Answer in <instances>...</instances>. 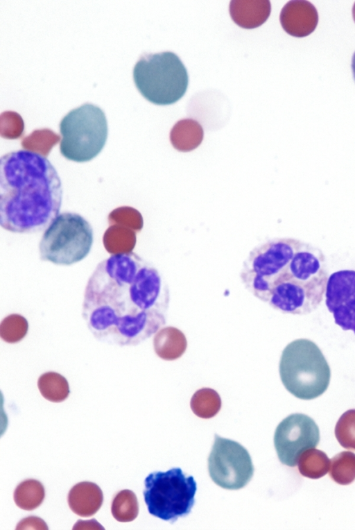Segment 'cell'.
Returning <instances> with one entry per match:
<instances>
[{"mask_svg":"<svg viewBox=\"0 0 355 530\" xmlns=\"http://www.w3.org/2000/svg\"><path fill=\"white\" fill-rule=\"evenodd\" d=\"M300 473L310 479H319L329 471L331 461L327 454L321 450L310 448L304 451L298 461Z\"/></svg>","mask_w":355,"mask_h":530,"instance_id":"ac0fdd59","label":"cell"},{"mask_svg":"<svg viewBox=\"0 0 355 530\" xmlns=\"http://www.w3.org/2000/svg\"><path fill=\"white\" fill-rule=\"evenodd\" d=\"M279 371L282 384L295 397L312 400L327 389L329 366L319 347L306 339H296L282 351Z\"/></svg>","mask_w":355,"mask_h":530,"instance_id":"277c9868","label":"cell"},{"mask_svg":"<svg viewBox=\"0 0 355 530\" xmlns=\"http://www.w3.org/2000/svg\"><path fill=\"white\" fill-rule=\"evenodd\" d=\"M187 341L184 334L179 329L166 326L159 330L153 338V348L156 354L163 360L173 361L185 352Z\"/></svg>","mask_w":355,"mask_h":530,"instance_id":"2e32d148","label":"cell"},{"mask_svg":"<svg viewBox=\"0 0 355 530\" xmlns=\"http://www.w3.org/2000/svg\"><path fill=\"white\" fill-rule=\"evenodd\" d=\"M94 241L91 224L80 214H60L46 228L39 243L41 260L69 266L85 259Z\"/></svg>","mask_w":355,"mask_h":530,"instance_id":"52a82bcc","label":"cell"},{"mask_svg":"<svg viewBox=\"0 0 355 530\" xmlns=\"http://www.w3.org/2000/svg\"><path fill=\"white\" fill-rule=\"evenodd\" d=\"M208 469L213 481L228 490L243 488L254 473L251 457L246 449L236 441L216 434L208 459Z\"/></svg>","mask_w":355,"mask_h":530,"instance_id":"30bf717a","label":"cell"},{"mask_svg":"<svg viewBox=\"0 0 355 530\" xmlns=\"http://www.w3.org/2000/svg\"><path fill=\"white\" fill-rule=\"evenodd\" d=\"M352 16H353L354 21L355 22V3L352 8Z\"/></svg>","mask_w":355,"mask_h":530,"instance_id":"f1b7e54d","label":"cell"},{"mask_svg":"<svg viewBox=\"0 0 355 530\" xmlns=\"http://www.w3.org/2000/svg\"><path fill=\"white\" fill-rule=\"evenodd\" d=\"M67 499L69 506L74 513L87 518L94 515L100 509L103 495L97 484L82 481L71 488Z\"/></svg>","mask_w":355,"mask_h":530,"instance_id":"9a60e30c","label":"cell"},{"mask_svg":"<svg viewBox=\"0 0 355 530\" xmlns=\"http://www.w3.org/2000/svg\"><path fill=\"white\" fill-rule=\"evenodd\" d=\"M335 436L344 448L355 450V409H349L340 417Z\"/></svg>","mask_w":355,"mask_h":530,"instance_id":"d4e9b609","label":"cell"},{"mask_svg":"<svg viewBox=\"0 0 355 530\" xmlns=\"http://www.w3.org/2000/svg\"><path fill=\"white\" fill-rule=\"evenodd\" d=\"M73 529H103L104 528L95 519L83 521L79 520L73 527Z\"/></svg>","mask_w":355,"mask_h":530,"instance_id":"4316f807","label":"cell"},{"mask_svg":"<svg viewBox=\"0 0 355 530\" xmlns=\"http://www.w3.org/2000/svg\"><path fill=\"white\" fill-rule=\"evenodd\" d=\"M320 431L314 420L306 415L294 413L284 418L274 435V445L282 463L294 467L300 455L318 445Z\"/></svg>","mask_w":355,"mask_h":530,"instance_id":"8fae6325","label":"cell"},{"mask_svg":"<svg viewBox=\"0 0 355 530\" xmlns=\"http://www.w3.org/2000/svg\"><path fill=\"white\" fill-rule=\"evenodd\" d=\"M16 529H48V527L40 518L30 516L22 519L17 524Z\"/></svg>","mask_w":355,"mask_h":530,"instance_id":"484cf974","label":"cell"},{"mask_svg":"<svg viewBox=\"0 0 355 530\" xmlns=\"http://www.w3.org/2000/svg\"><path fill=\"white\" fill-rule=\"evenodd\" d=\"M169 291L158 270L137 253L98 264L84 292L82 317L98 341L135 346L166 324Z\"/></svg>","mask_w":355,"mask_h":530,"instance_id":"6da1fadb","label":"cell"},{"mask_svg":"<svg viewBox=\"0 0 355 530\" xmlns=\"http://www.w3.org/2000/svg\"><path fill=\"white\" fill-rule=\"evenodd\" d=\"M133 78L141 95L157 105L177 102L184 95L189 83L184 65L170 51L141 55L134 67Z\"/></svg>","mask_w":355,"mask_h":530,"instance_id":"5b68a950","label":"cell"},{"mask_svg":"<svg viewBox=\"0 0 355 530\" xmlns=\"http://www.w3.org/2000/svg\"><path fill=\"white\" fill-rule=\"evenodd\" d=\"M229 10L234 23L241 28L251 29L268 19L271 5L268 0H233L230 3Z\"/></svg>","mask_w":355,"mask_h":530,"instance_id":"5bb4252c","label":"cell"},{"mask_svg":"<svg viewBox=\"0 0 355 530\" xmlns=\"http://www.w3.org/2000/svg\"><path fill=\"white\" fill-rule=\"evenodd\" d=\"M331 478L340 485H348L355 479V454L344 451L334 456L329 468Z\"/></svg>","mask_w":355,"mask_h":530,"instance_id":"7402d4cb","label":"cell"},{"mask_svg":"<svg viewBox=\"0 0 355 530\" xmlns=\"http://www.w3.org/2000/svg\"><path fill=\"white\" fill-rule=\"evenodd\" d=\"M325 304L335 323L355 334V271L340 270L328 278Z\"/></svg>","mask_w":355,"mask_h":530,"instance_id":"7c38bea8","label":"cell"},{"mask_svg":"<svg viewBox=\"0 0 355 530\" xmlns=\"http://www.w3.org/2000/svg\"><path fill=\"white\" fill-rule=\"evenodd\" d=\"M302 241L274 238L254 247L243 264L240 277L245 289L268 302L270 291Z\"/></svg>","mask_w":355,"mask_h":530,"instance_id":"ba28073f","label":"cell"},{"mask_svg":"<svg viewBox=\"0 0 355 530\" xmlns=\"http://www.w3.org/2000/svg\"><path fill=\"white\" fill-rule=\"evenodd\" d=\"M328 280L322 250L302 241L275 282L268 303L283 314L306 315L320 305Z\"/></svg>","mask_w":355,"mask_h":530,"instance_id":"3957f363","label":"cell"},{"mask_svg":"<svg viewBox=\"0 0 355 530\" xmlns=\"http://www.w3.org/2000/svg\"><path fill=\"white\" fill-rule=\"evenodd\" d=\"M144 501L150 514L171 523L187 515L195 503L196 483L179 468L149 474L144 481Z\"/></svg>","mask_w":355,"mask_h":530,"instance_id":"9c48e42d","label":"cell"},{"mask_svg":"<svg viewBox=\"0 0 355 530\" xmlns=\"http://www.w3.org/2000/svg\"><path fill=\"white\" fill-rule=\"evenodd\" d=\"M190 407L197 416L205 419L211 418L220 411L221 399L215 390L202 388L194 393L191 399Z\"/></svg>","mask_w":355,"mask_h":530,"instance_id":"44dd1931","label":"cell"},{"mask_svg":"<svg viewBox=\"0 0 355 530\" xmlns=\"http://www.w3.org/2000/svg\"><path fill=\"white\" fill-rule=\"evenodd\" d=\"M204 132L201 125L192 119L178 121L170 132L173 146L181 152H189L196 148L203 139Z\"/></svg>","mask_w":355,"mask_h":530,"instance_id":"e0dca14e","label":"cell"},{"mask_svg":"<svg viewBox=\"0 0 355 530\" xmlns=\"http://www.w3.org/2000/svg\"><path fill=\"white\" fill-rule=\"evenodd\" d=\"M62 139L60 152L66 159L86 162L103 150L108 127L104 112L92 103H85L69 112L60 123Z\"/></svg>","mask_w":355,"mask_h":530,"instance_id":"8992f818","label":"cell"},{"mask_svg":"<svg viewBox=\"0 0 355 530\" xmlns=\"http://www.w3.org/2000/svg\"><path fill=\"white\" fill-rule=\"evenodd\" d=\"M45 497V490L37 480L29 479L21 482L14 491L13 498L16 505L26 511L37 508Z\"/></svg>","mask_w":355,"mask_h":530,"instance_id":"d6986e66","label":"cell"},{"mask_svg":"<svg viewBox=\"0 0 355 530\" xmlns=\"http://www.w3.org/2000/svg\"><path fill=\"white\" fill-rule=\"evenodd\" d=\"M281 25L289 35L303 37L315 29L318 14L315 7L309 1L293 0L288 1L282 9L279 15Z\"/></svg>","mask_w":355,"mask_h":530,"instance_id":"4fadbf2b","label":"cell"},{"mask_svg":"<svg viewBox=\"0 0 355 530\" xmlns=\"http://www.w3.org/2000/svg\"><path fill=\"white\" fill-rule=\"evenodd\" d=\"M111 512L119 522L133 521L139 513L138 502L134 492L130 490L119 491L112 500Z\"/></svg>","mask_w":355,"mask_h":530,"instance_id":"603a6c76","label":"cell"},{"mask_svg":"<svg viewBox=\"0 0 355 530\" xmlns=\"http://www.w3.org/2000/svg\"><path fill=\"white\" fill-rule=\"evenodd\" d=\"M28 330L27 320L19 314H10L0 324V336L8 343H15L23 339Z\"/></svg>","mask_w":355,"mask_h":530,"instance_id":"cb8c5ba5","label":"cell"},{"mask_svg":"<svg viewBox=\"0 0 355 530\" xmlns=\"http://www.w3.org/2000/svg\"><path fill=\"white\" fill-rule=\"evenodd\" d=\"M352 69L354 80L355 81V52L352 59Z\"/></svg>","mask_w":355,"mask_h":530,"instance_id":"83f0119b","label":"cell"},{"mask_svg":"<svg viewBox=\"0 0 355 530\" xmlns=\"http://www.w3.org/2000/svg\"><path fill=\"white\" fill-rule=\"evenodd\" d=\"M60 176L44 155L12 151L0 159V225L20 234L41 232L59 215L62 202Z\"/></svg>","mask_w":355,"mask_h":530,"instance_id":"7a4b0ae2","label":"cell"},{"mask_svg":"<svg viewBox=\"0 0 355 530\" xmlns=\"http://www.w3.org/2000/svg\"><path fill=\"white\" fill-rule=\"evenodd\" d=\"M37 386L42 395L53 402L65 400L69 394L67 380L60 374L47 372L42 374L37 381Z\"/></svg>","mask_w":355,"mask_h":530,"instance_id":"ffe728a7","label":"cell"}]
</instances>
